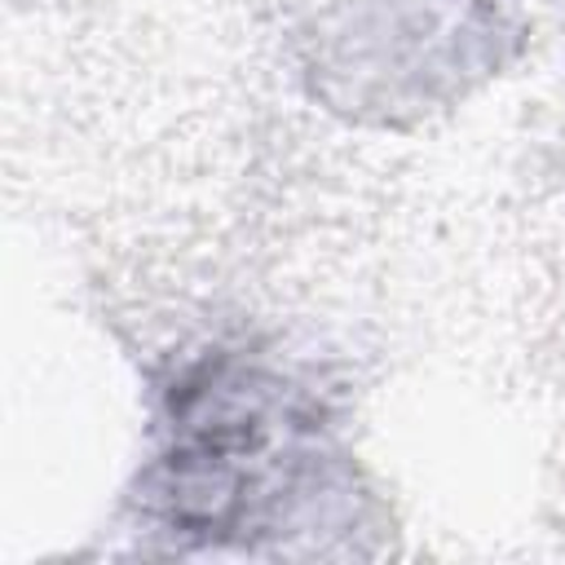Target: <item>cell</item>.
Listing matches in <instances>:
<instances>
[{
  "instance_id": "6da1fadb",
  "label": "cell",
  "mask_w": 565,
  "mask_h": 565,
  "mask_svg": "<svg viewBox=\"0 0 565 565\" xmlns=\"http://www.w3.org/2000/svg\"><path fill=\"white\" fill-rule=\"evenodd\" d=\"M137 508L172 547L287 552L305 534L349 530L358 490L305 384L260 358L212 349L159 393Z\"/></svg>"
}]
</instances>
